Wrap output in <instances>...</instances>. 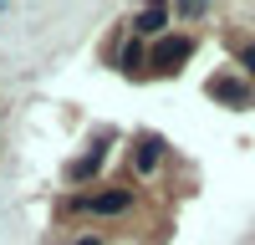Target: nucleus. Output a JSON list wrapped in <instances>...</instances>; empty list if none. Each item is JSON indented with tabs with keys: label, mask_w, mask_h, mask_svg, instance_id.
Here are the masks:
<instances>
[{
	"label": "nucleus",
	"mask_w": 255,
	"mask_h": 245,
	"mask_svg": "<svg viewBox=\"0 0 255 245\" xmlns=\"http://www.w3.org/2000/svg\"><path fill=\"white\" fill-rule=\"evenodd\" d=\"M189 51H194V41L189 36H168V41H158V51H153V72H174V67H184L189 61Z\"/></svg>",
	"instance_id": "nucleus-1"
},
{
	"label": "nucleus",
	"mask_w": 255,
	"mask_h": 245,
	"mask_svg": "<svg viewBox=\"0 0 255 245\" xmlns=\"http://www.w3.org/2000/svg\"><path fill=\"white\" fill-rule=\"evenodd\" d=\"M128 204H133V194H128V189H102V194L77 199V210H92V215H123Z\"/></svg>",
	"instance_id": "nucleus-2"
},
{
	"label": "nucleus",
	"mask_w": 255,
	"mask_h": 245,
	"mask_svg": "<svg viewBox=\"0 0 255 245\" xmlns=\"http://www.w3.org/2000/svg\"><path fill=\"white\" fill-rule=\"evenodd\" d=\"M163 26H168V5H148L138 15V36H158Z\"/></svg>",
	"instance_id": "nucleus-3"
},
{
	"label": "nucleus",
	"mask_w": 255,
	"mask_h": 245,
	"mask_svg": "<svg viewBox=\"0 0 255 245\" xmlns=\"http://www.w3.org/2000/svg\"><path fill=\"white\" fill-rule=\"evenodd\" d=\"M158 153H163V143L158 138H143L138 143V169H158Z\"/></svg>",
	"instance_id": "nucleus-4"
},
{
	"label": "nucleus",
	"mask_w": 255,
	"mask_h": 245,
	"mask_svg": "<svg viewBox=\"0 0 255 245\" xmlns=\"http://www.w3.org/2000/svg\"><path fill=\"white\" fill-rule=\"evenodd\" d=\"M123 67H128V72H138V67H143V46H138V41L123 51Z\"/></svg>",
	"instance_id": "nucleus-5"
},
{
	"label": "nucleus",
	"mask_w": 255,
	"mask_h": 245,
	"mask_svg": "<svg viewBox=\"0 0 255 245\" xmlns=\"http://www.w3.org/2000/svg\"><path fill=\"white\" fill-rule=\"evenodd\" d=\"M245 67H250V72H255V46H245Z\"/></svg>",
	"instance_id": "nucleus-6"
},
{
	"label": "nucleus",
	"mask_w": 255,
	"mask_h": 245,
	"mask_svg": "<svg viewBox=\"0 0 255 245\" xmlns=\"http://www.w3.org/2000/svg\"><path fill=\"white\" fill-rule=\"evenodd\" d=\"M77 245H102V240H97V235H87V240H77Z\"/></svg>",
	"instance_id": "nucleus-7"
},
{
	"label": "nucleus",
	"mask_w": 255,
	"mask_h": 245,
	"mask_svg": "<svg viewBox=\"0 0 255 245\" xmlns=\"http://www.w3.org/2000/svg\"><path fill=\"white\" fill-rule=\"evenodd\" d=\"M0 15H5V5H0Z\"/></svg>",
	"instance_id": "nucleus-8"
}]
</instances>
